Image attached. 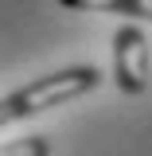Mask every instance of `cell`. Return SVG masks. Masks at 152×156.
<instances>
[{"instance_id":"cell-1","label":"cell","mask_w":152,"mask_h":156,"mask_svg":"<svg viewBox=\"0 0 152 156\" xmlns=\"http://www.w3.org/2000/svg\"><path fill=\"white\" fill-rule=\"evenodd\" d=\"M97 82H101V74H97L94 66H66V70H55V74H47V78H35V82L19 86L12 98H4V113H8V121L35 117V113H43V109H55V105H62V101L94 90Z\"/></svg>"},{"instance_id":"cell-2","label":"cell","mask_w":152,"mask_h":156,"mask_svg":"<svg viewBox=\"0 0 152 156\" xmlns=\"http://www.w3.org/2000/svg\"><path fill=\"white\" fill-rule=\"evenodd\" d=\"M113 55H117V86L125 94H144L148 86V39L140 27L125 23L113 35Z\"/></svg>"},{"instance_id":"cell-3","label":"cell","mask_w":152,"mask_h":156,"mask_svg":"<svg viewBox=\"0 0 152 156\" xmlns=\"http://www.w3.org/2000/svg\"><path fill=\"white\" fill-rule=\"evenodd\" d=\"M66 8H82V12H129V16L152 20V0H58Z\"/></svg>"},{"instance_id":"cell-4","label":"cell","mask_w":152,"mask_h":156,"mask_svg":"<svg viewBox=\"0 0 152 156\" xmlns=\"http://www.w3.org/2000/svg\"><path fill=\"white\" fill-rule=\"evenodd\" d=\"M0 156H51V140H47V136L8 140V144H0Z\"/></svg>"},{"instance_id":"cell-5","label":"cell","mask_w":152,"mask_h":156,"mask_svg":"<svg viewBox=\"0 0 152 156\" xmlns=\"http://www.w3.org/2000/svg\"><path fill=\"white\" fill-rule=\"evenodd\" d=\"M4 121H8V113H4V101H0V125H4Z\"/></svg>"}]
</instances>
